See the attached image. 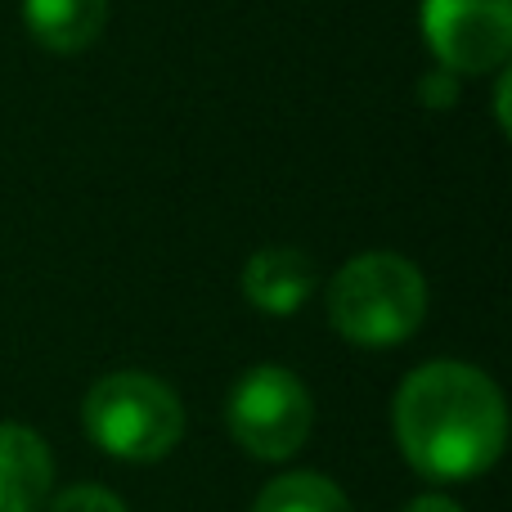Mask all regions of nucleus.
Listing matches in <instances>:
<instances>
[{
    "label": "nucleus",
    "instance_id": "12",
    "mask_svg": "<svg viewBox=\"0 0 512 512\" xmlns=\"http://www.w3.org/2000/svg\"><path fill=\"white\" fill-rule=\"evenodd\" d=\"M508 99H512V77L504 68H499V86H495V117H499V126H512V117H508Z\"/></svg>",
    "mask_w": 512,
    "mask_h": 512
},
{
    "label": "nucleus",
    "instance_id": "9",
    "mask_svg": "<svg viewBox=\"0 0 512 512\" xmlns=\"http://www.w3.org/2000/svg\"><path fill=\"white\" fill-rule=\"evenodd\" d=\"M248 512H355V508L337 481L319 477V472H283L252 499Z\"/></svg>",
    "mask_w": 512,
    "mask_h": 512
},
{
    "label": "nucleus",
    "instance_id": "3",
    "mask_svg": "<svg viewBox=\"0 0 512 512\" xmlns=\"http://www.w3.org/2000/svg\"><path fill=\"white\" fill-rule=\"evenodd\" d=\"M81 427L104 454L122 463H158L185 436V405L162 378L122 369L86 391Z\"/></svg>",
    "mask_w": 512,
    "mask_h": 512
},
{
    "label": "nucleus",
    "instance_id": "1",
    "mask_svg": "<svg viewBox=\"0 0 512 512\" xmlns=\"http://www.w3.org/2000/svg\"><path fill=\"white\" fill-rule=\"evenodd\" d=\"M391 427L405 463L427 481H472L508 445L504 391L463 360L418 364L396 391Z\"/></svg>",
    "mask_w": 512,
    "mask_h": 512
},
{
    "label": "nucleus",
    "instance_id": "5",
    "mask_svg": "<svg viewBox=\"0 0 512 512\" xmlns=\"http://www.w3.org/2000/svg\"><path fill=\"white\" fill-rule=\"evenodd\" d=\"M423 41L436 68L481 77L512 54V0H423Z\"/></svg>",
    "mask_w": 512,
    "mask_h": 512
},
{
    "label": "nucleus",
    "instance_id": "7",
    "mask_svg": "<svg viewBox=\"0 0 512 512\" xmlns=\"http://www.w3.org/2000/svg\"><path fill=\"white\" fill-rule=\"evenodd\" d=\"M50 486V445L23 423H0V512H41Z\"/></svg>",
    "mask_w": 512,
    "mask_h": 512
},
{
    "label": "nucleus",
    "instance_id": "4",
    "mask_svg": "<svg viewBox=\"0 0 512 512\" xmlns=\"http://www.w3.org/2000/svg\"><path fill=\"white\" fill-rule=\"evenodd\" d=\"M315 423V400L306 382L283 364H256L234 382L225 400V427L234 445L261 463H283L306 445Z\"/></svg>",
    "mask_w": 512,
    "mask_h": 512
},
{
    "label": "nucleus",
    "instance_id": "11",
    "mask_svg": "<svg viewBox=\"0 0 512 512\" xmlns=\"http://www.w3.org/2000/svg\"><path fill=\"white\" fill-rule=\"evenodd\" d=\"M418 104L423 108H454L459 104V77L450 68H427L418 77Z\"/></svg>",
    "mask_w": 512,
    "mask_h": 512
},
{
    "label": "nucleus",
    "instance_id": "10",
    "mask_svg": "<svg viewBox=\"0 0 512 512\" xmlns=\"http://www.w3.org/2000/svg\"><path fill=\"white\" fill-rule=\"evenodd\" d=\"M45 512H126V504L104 486H72L50 499Z\"/></svg>",
    "mask_w": 512,
    "mask_h": 512
},
{
    "label": "nucleus",
    "instance_id": "8",
    "mask_svg": "<svg viewBox=\"0 0 512 512\" xmlns=\"http://www.w3.org/2000/svg\"><path fill=\"white\" fill-rule=\"evenodd\" d=\"M108 0H23V27L50 54H81L99 41Z\"/></svg>",
    "mask_w": 512,
    "mask_h": 512
},
{
    "label": "nucleus",
    "instance_id": "2",
    "mask_svg": "<svg viewBox=\"0 0 512 512\" xmlns=\"http://www.w3.org/2000/svg\"><path fill=\"white\" fill-rule=\"evenodd\" d=\"M427 279L400 252H360L328 283V324L351 346L387 351L423 328Z\"/></svg>",
    "mask_w": 512,
    "mask_h": 512
},
{
    "label": "nucleus",
    "instance_id": "13",
    "mask_svg": "<svg viewBox=\"0 0 512 512\" xmlns=\"http://www.w3.org/2000/svg\"><path fill=\"white\" fill-rule=\"evenodd\" d=\"M405 512H463V508L454 504V499H445V495H418Z\"/></svg>",
    "mask_w": 512,
    "mask_h": 512
},
{
    "label": "nucleus",
    "instance_id": "6",
    "mask_svg": "<svg viewBox=\"0 0 512 512\" xmlns=\"http://www.w3.org/2000/svg\"><path fill=\"white\" fill-rule=\"evenodd\" d=\"M319 274L301 248H261L243 265V297L261 315H297L310 301Z\"/></svg>",
    "mask_w": 512,
    "mask_h": 512
}]
</instances>
